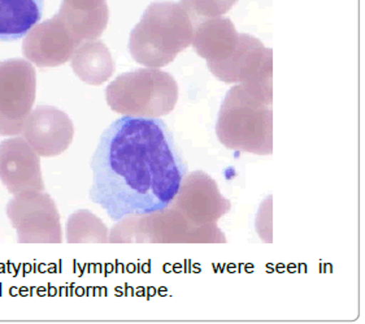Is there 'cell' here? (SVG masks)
<instances>
[{
  "instance_id": "obj_1",
  "label": "cell",
  "mask_w": 365,
  "mask_h": 324,
  "mask_svg": "<svg viewBox=\"0 0 365 324\" xmlns=\"http://www.w3.org/2000/svg\"><path fill=\"white\" fill-rule=\"evenodd\" d=\"M91 170L90 199L118 221L170 206L186 163L163 120L124 116L103 133Z\"/></svg>"
},
{
  "instance_id": "obj_2",
  "label": "cell",
  "mask_w": 365,
  "mask_h": 324,
  "mask_svg": "<svg viewBox=\"0 0 365 324\" xmlns=\"http://www.w3.org/2000/svg\"><path fill=\"white\" fill-rule=\"evenodd\" d=\"M273 93L238 83L220 108L216 133L229 150L256 155L273 153Z\"/></svg>"
},
{
  "instance_id": "obj_3",
  "label": "cell",
  "mask_w": 365,
  "mask_h": 324,
  "mask_svg": "<svg viewBox=\"0 0 365 324\" xmlns=\"http://www.w3.org/2000/svg\"><path fill=\"white\" fill-rule=\"evenodd\" d=\"M195 19L183 0L150 4L130 33L133 59L147 68L168 66L192 42Z\"/></svg>"
},
{
  "instance_id": "obj_4",
  "label": "cell",
  "mask_w": 365,
  "mask_h": 324,
  "mask_svg": "<svg viewBox=\"0 0 365 324\" xmlns=\"http://www.w3.org/2000/svg\"><path fill=\"white\" fill-rule=\"evenodd\" d=\"M110 107L124 116L160 118L175 110L178 85L175 77L159 68H143L120 74L106 90Z\"/></svg>"
},
{
  "instance_id": "obj_5",
  "label": "cell",
  "mask_w": 365,
  "mask_h": 324,
  "mask_svg": "<svg viewBox=\"0 0 365 324\" xmlns=\"http://www.w3.org/2000/svg\"><path fill=\"white\" fill-rule=\"evenodd\" d=\"M108 243H227L217 223L192 226L175 208L118 221Z\"/></svg>"
},
{
  "instance_id": "obj_6",
  "label": "cell",
  "mask_w": 365,
  "mask_h": 324,
  "mask_svg": "<svg viewBox=\"0 0 365 324\" xmlns=\"http://www.w3.org/2000/svg\"><path fill=\"white\" fill-rule=\"evenodd\" d=\"M37 74L22 59L0 63V136H17L36 102Z\"/></svg>"
},
{
  "instance_id": "obj_7",
  "label": "cell",
  "mask_w": 365,
  "mask_h": 324,
  "mask_svg": "<svg viewBox=\"0 0 365 324\" xmlns=\"http://www.w3.org/2000/svg\"><path fill=\"white\" fill-rule=\"evenodd\" d=\"M7 216L17 232L19 243H63L58 207L47 193L16 194L8 202Z\"/></svg>"
},
{
  "instance_id": "obj_8",
  "label": "cell",
  "mask_w": 365,
  "mask_h": 324,
  "mask_svg": "<svg viewBox=\"0 0 365 324\" xmlns=\"http://www.w3.org/2000/svg\"><path fill=\"white\" fill-rule=\"evenodd\" d=\"M273 52L257 38L241 34L233 54L224 61L208 64L212 74L227 83H243L272 91Z\"/></svg>"
},
{
  "instance_id": "obj_9",
  "label": "cell",
  "mask_w": 365,
  "mask_h": 324,
  "mask_svg": "<svg viewBox=\"0 0 365 324\" xmlns=\"http://www.w3.org/2000/svg\"><path fill=\"white\" fill-rule=\"evenodd\" d=\"M170 206L197 227L217 223L230 211L232 203L220 193L219 185L210 175L195 171L185 176Z\"/></svg>"
},
{
  "instance_id": "obj_10",
  "label": "cell",
  "mask_w": 365,
  "mask_h": 324,
  "mask_svg": "<svg viewBox=\"0 0 365 324\" xmlns=\"http://www.w3.org/2000/svg\"><path fill=\"white\" fill-rule=\"evenodd\" d=\"M80 44L58 15L36 25L26 34L22 52L39 68H53L72 59Z\"/></svg>"
},
{
  "instance_id": "obj_11",
  "label": "cell",
  "mask_w": 365,
  "mask_h": 324,
  "mask_svg": "<svg viewBox=\"0 0 365 324\" xmlns=\"http://www.w3.org/2000/svg\"><path fill=\"white\" fill-rule=\"evenodd\" d=\"M22 136L39 156L51 158L63 154L71 146L73 121L58 108L39 106L25 120Z\"/></svg>"
},
{
  "instance_id": "obj_12",
  "label": "cell",
  "mask_w": 365,
  "mask_h": 324,
  "mask_svg": "<svg viewBox=\"0 0 365 324\" xmlns=\"http://www.w3.org/2000/svg\"><path fill=\"white\" fill-rule=\"evenodd\" d=\"M0 181L11 194L43 192L39 155L22 137L0 142Z\"/></svg>"
},
{
  "instance_id": "obj_13",
  "label": "cell",
  "mask_w": 365,
  "mask_h": 324,
  "mask_svg": "<svg viewBox=\"0 0 365 324\" xmlns=\"http://www.w3.org/2000/svg\"><path fill=\"white\" fill-rule=\"evenodd\" d=\"M58 16L78 44L94 41L108 25L110 12L106 0H63Z\"/></svg>"
},
{
  "instance_id": "obj_14",
  "label": "cell",
  "mask_w": 365,
  "mask_h": 324,
  "mask_svg": "<svg viewBox=\"0 0 365 324\" xmlns=\"http://www.w3.org/2000/svg\"><path fill=\"white\" fill-rule=\"evenodd\" d=\"M240 33L230 19L213 17L200 22L194 30L192 47L207 64L227 60L240 42Z\"/></svg>"
},
{
  "instance_id": "obj_15",
  "label": "cell",
  "mask_w": 365,
  "mask_h": 324,
  "mask_svg": "<svg viewBox=\"0 0 365 324\" xmlns=\"http://www.w3.org/2000/svg\"><path fill=\"white\" fill-rule=\"evenodd\" d=\"M72 69L80 80L98 86L115 74V60L102 41H85L74 50Z\"/></svg>"
},
{
  "instance_id": "obj_16",
  "label": "cell",
  "mask_w": 365,
  "mask_h": 324,
  "mask_svg": "<svg viewBox=\"0 0 365 324\" xmlns=\"http://www.w3.org/2000/svg\"><path fill=\"white\" fill-rule=\"evenodd\" d=\"M43 15V0H0V41L26 36Z\"/></svg>"
},
{
  "instance_id": "obj_17",
  "label": "cell",
  "mask_w": 365,
  "mask_h": 324,
  "mask_svg": "<svg viewBox=\"0 0 365 324\" xmlns=\"http://www.w3.org/2000/svg\"><path fill=\"white\" fill-rule=\"evenodd\" d=\"M66 241L78 243H108L110 232L107 226L88 210H78L66 221Z\"/></svg>"
},
{
  "instance_id": "obj_18",
  "label": "cell",
  "mask_w": 365,
  "mask_h": 324,
  "mask_svg": "<svg viewBox=\"0 0 365 324\" xmlns=\"http://www.w3.org/2000/svg\"><path fill=\"white\" fill-rule=\"evenodd\" d=\"M195 17H220L225 15L238 0H183Z\"/></svg>"
}]
</instances>
